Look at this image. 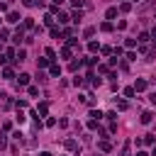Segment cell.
<instances>
[{"instance_id":"cell-1","label":"cell","mask_w":156,"mask_h":156,"mask_svg":"<svg viewBox=\"0 0 156 156\" xmlns=\"http://www.w3.org/2000/svg\"><path fill=\"white\" fill-rule=\"evenodd\" d=\"M81 66H83V58H73V61L68 64V68H71V71H78Z\"/></svg>"},{"instance_id":"cell-2","label":"cell","mask_w":156,"mask_h":156,"mask_svg":"<svg viewBox=\"0 0 156 156\" xmlns=\"http://www.w3.org/2000/svg\"><path fill=\"white\" fill-rule=\"evenodd\" d=\"M132 88H134V90H139V93H142V90H146V81H144V78H139V81H136V83H134Z\"/></svg>"},{"instance_id":"cell-3","label":"cell","mask_w":156,"mask_h":156,"mask_svg":"<svg viewBox=\"0 0 156 156\" xmlns=\"http://www.w3.org/2000/svg\"><path fill=\"white\" fill-rule=\"evenodd\" d=\"M8 22H10V25L20 22V12H8Z\"/></svg>"},{"instance_id":"cell-4","label":"cell","mask_w":156,"mask_h":156,"mask_svg":"<svg viewBox=\"0 0 156 156\" xmlns=\"http://www.w3.org/2000/svg\"><path fill=\"white\" fill-rule=\"evenodd\" d=\"M37 112L42 115V117H46V112H49V105L46 103H39V107H37Z\"/></svg>"},{"instance_id":"cell-5","label":"cell","mask_w":156,"mask_h":156,"mask_svg":"<svg viewBox=\"0 0 156 156\" xmlns=\"http://www.w3.org/2000/svg\"><path fill=\"white\" fill-rule=\"evenodd\" d=\"M151 120H154V115H151V112H142V120H139V122H142V124H149Z\"/></svg>"},{"instance_id":"cell-6","label":"cell","mask_w":156,"mask_h":156,"mask_svg":"<svg viewBox=\"0 0 156 156\" xmlns=\"http://www.w3.org/2000/svg\"><path fill=\"white\" fill-rule=\"evenodd\" d=\"M29 73H20V86H29Z\"/></svg>"},{"instance_id":"cell-7","label":"cell","mask_w":156,"mask_h":156,"mask_svg":"<svg viewBox=\"0 0 156 156\" xmlns=\"http://www.w3.org/2000/svg\"><path fill=\"white\" fill-rule=\"evenodd\" d=\"M22 29H34V20H32V17H25V25H22Z\"/></svg>"},{"instance_id":"cell-8","label":"cell","mask_w":156,"mask_h":156,"mask_svg":"<svg viewBox=\"0 0 156 156\" xmlns=\"http://www.w3.org/2000/svg\"><path fill=\"white\" fill-rule=\"evenodd\" d=\"M49 73H51V76H61V66H58V64H51Z\"/></svg>"},{"instance_id":"cell-9","label":"cell","mask_w":156,"mask_h":156,"mask_svg":"<svg viewBox=\"0 0 156 156\" xmlns=\"http://www.w3.org/2000/svg\"><path fill=\"white\" fill-rule=\"evenodd\" d=\"M3 78H8V81H12V78H15V71H12V68H3Z\"/></svg>"},{"instance_id":"cell-10","label":"cell","mask_w":156,"mask_h":156,"mask_svg":"<svg viewBox=\"0 0 156 156\" xmlns=\"http://www.w3.org/2000/svg\"><path fill=\"white\" fill-rule=\"evenodd\" d=\"M98 146H100V151H110V149H112V144H110L107 139H103V142L98 144Z\"/></svg>"},{"instance_id":"cell-11","label":"cell","mask_w":156,"mask_h":156,"mask_svg":"<svg viewBox=\"0 0 156 156\" xmlns=\"http://www.w3.org/2000/svg\"><path fill=\"white\" fill-rule=\"evenodd\" d=\"M105 17H107V20H115V17H117V8H110V10L105 12Z\"/></svg>"},{"instance_id":"cell-12","label":"cell","mask_w":156,"mask_h":156,"mask_svg":"<svg viewBox=\"0 0 156 156\" xmlns=\"http://www.w3.org/2000/svg\"><path fill=\"white\" fill-rule=\"evenodd\" d=\"M64 146H66L68 151H73V149H76L78 144H76V139H66V144H64Z\"/></svg>"},{"instance_id":"cell-13","label":"cell","mask_w":156,"mask_h":156,"mask_svg":"<svg viewBox=\"0 0 156 156\" xmlns=\"http://www.w3.org/2000/svg\"><path fill=\"white\" fill-rule=\"evenodd\" d=\"M49 64H51L49 58H37V66H39V68H44V66H49Z\"/></svg>"},{"instance_id":"cell-14","label":"cell","mask_w":156,"mask_h":156,"mask_svg":"<svg viewBox=\"0 0 156 156\" xmlns=\"http://www.w3.org/2000/svg\"><path fill=\"white\" fill-rule=\"evenodd\" d=\"M93 34H95V27H86V29H83V37H86V39L93 37Z\"/></svg>"},{"instance_id":"cell-15","label":"cell","mask_w":156,"mask_h":156,"mask_svg":"<svg viewBox=\"0 0 156 156\" xmlns=\"http://www.w3.org/2000/svg\"><path fill=\"white\" fill-rule=\"evenodd\" d=\"M115 105H117V110H120V112H124V110H127V103H124V100H117Z\"/></svg>"},{"instance_id":"cell-16","label":"cell","mask_w":156,"mask_h":156,"mask_svg":"<svg viewBox=\"0 0 156 156\" xmlns=\"http://www.w3.org/2000/svg\"><path fill=\"white\" fill-rule=\"evenodd\" d=\"M88 49L95 54V51H100V44H98V42H90V44H88Z\"/></svg>"},{"instance_id":"cell-17","label":"cell","mask_w":156,"mask_h":156,"mask_svg":"<svg viewBox=\"0 0 156 156\" xmlns=\"http://www.w3.org/2000/svg\"><path fill=\"white\" fill-rule=\"evenodd\" d=\"M46 58H49V61H54V58H56V51H54V49H51V46H49V49H46Z\"/></svg>"},{"instance_id":"cell-18","label":"cell","mask_w":156,"mask_h":156,"mask_svg":"<svg viewBox=\"0 0 156 156\" xmlns=\"http://www.w3.org/2000/svg\"><path fill=\"white\" fill-rule=\"evenodd\" d=\"M100 117H103V112H95V110H90V120H98V122H100Z\"/></svg>"},{"instance_id":"cell-19","label":"cell","mask_w":156,"mask_h":156,"mask_svg":"<svg viewBox=\"0 0 156 156\" xmlns=\"http://www.w3.org/2000/svg\"><path fill=\"white\" fill-rule=\"evenodd\" d=\"M100 29H103V32H112V22H103Z\"/></svg>"},{"instance_id":"cell-20","label":"cell","mask_w":156,"mask_h":156,"mask_svg":"<svg viewBox=\"0 0 156 156\" xmlns=\"http://www.w3.org/2000/svg\"><path fill=\"white\" fill-rule=\"evenodd\" d=\"M61 56H64V58H71V46H64V49H61Z\"/></svg>"},{"instance_id":"cell-21","label":"cell","mask_w":156,"mask_h":156,"mask_svg":"<svg viewBox=\"0 0 156 156\" xmlns=\"http://www.w3.org/2000/svg\"><path fill=\"white\" fill-rule=\"evenodd\" d=\"M44 25H46V27L54 25V17H51V15H44Z\"/></svg>"},{"instance_id":"cell-22","label":"cell","mask_w":156,"mask_h":156,"mask_svg":"<svg viewBox=\"0 0 156 156\" xmlns=\"http://www.w3.org/2000/svg\"><path fill=\"white\" fill-rule=\"evenodd\" d=\"M124 46H127V49H134V46H136V39H127Z\"/></svg>"},{"instance_id":"cell-23","label":"cell","mask_w":156,"mask_h":156,"mask_svg":"<svg viewBox=\"0 0 156 156\" xmlns=\"http://www.w3.org/2000/svg\"><path fill=\"white\" fill-rule=\"evenodd\" d=\"M105 117H107V120H110V122H115V120H117V112H115V110H110V112H107Z\"/></svg>"},{"instance_id":"cell-24","label":"cell","mask_w":156,"mask_h":156,"mask_svg":"<svg viewBox=\"0 0 156 156\" xmlns=\"http://www.w3.org/2000/svg\"><path fill=\"white\" fill-rule=\"evenodd\" d=\"M25 120H27V117H25V115H22V110H20V107H17V122H20V124H22V122H25Z\"/></svg>"},{"instance_id":"cell-25","label":"cell","mask_w":156,"mask_h":156,"mask_svg":"<svg viewBox=\"0 0 156 156\" xmlns=\"http://www.w3.org/2000/svg\"><path fill=\"white\" fill-rule=\"evenodd\" d=\"M29 95L37 98V95H39V88H37V86H29Z\"/></svg>"},{"instance_id":"cell-26","label":"cell","mask_w":156,"mask_h":156,"mask_svg":"<svg viewBox=\"0 0 156 156\" xmlns=\"http://www.w3.org/2000/svg\"><path fill=\"white\" fill-rule=\"evenodd\" d=\"M22 5H25V8H34L37 0H22Z\"/></svg>"},{"instance_id":"cell-27","label":"cell","mask_w":156,"mask_h":156,"mask_svg":"<svg viewBox=\"0 0 156 156\" xmlns=\"http://www.w3.org/2000/svg\"><path fill=\"white\" fill-rule=\"evenodd\" d=\"M71 3H73V5H76V8H78V10H81V8H83V5H86V0H71Z\"/></svg>"},{"instance_id":"cell-28","label":"cell","mask_w":156,"mask_h":156,"mask_svg":"<svg viewBox=\"0 0 156 156\" xmlns=\"http://www.w3.org/2000/svg\"><path fill=\"white\" fill-rule=\"evenodd\" d=\"M83 83H86V81H83L81 76H76V78H73V86H83Z\"/></svg>"},{"instance_id":"cell-29","label":"cell","mask_w":156,"mask_h":156,"mask_svg":"<svg viewBox=\"0 0 156 156\" xmlns=\"http://www.w3.org/2000/svg\"><path fill=\"white\" fill-rule=\"evenodd\" d=\"M120 10H122V12H129V10H132V3H122V8H120Z\"/></svg>"},{"instance_id":"cell-30","label":"cell","mask_w":156,"mask_h":156,"mask_svg":"<svg viewBox=\"0 0 156 156\" xmlns=\"http://www.w3.org/2000/svg\"><path fill=\"white\" fill-rule=\"evenodd\" d=\"M134 93H136L134 88H124V95H127V98H134Z\"/></svg>"},{"instance_id":"cell-31","label":"cell","mask_w":156,"mask_h":156,"mask_svg":"<svg viewBox=\"0 0 156 156\" xmlns=\"http://www.w3.org/2000/svg\"><path fill=\"white\" fill-rule=\"evenodd\" d=\"M5 144H8L5 142V134H0V149H5Z\"/></svg>"},{"instance_id":"cell-32","label":"cell","mask_w":156,"mask_h":156,"mask_svg":"<svg viewBox=\"0 0 156 156\" xmlns=\"http://www.w3.org/2000/svg\"><path fill=\"white\" fill-rule=\"evenodd\" d=\"M149 100H151V105H156V93H151V95H149Z\"/></svg>"},{"instance_id":"cell-33","label":"cell","mask_w":156,"mask_h":156,"mask_svg":"<svg viewBox=\"0 0 156 156\" xmlns=\"http://www.w3.org/2000/svg\"><path fill=\"white\" fill-rule=\"evenodd\" d=\"M136 156H149V154L146 151H136Z\"/></svg>"},{"instance_id":"cell-34","label":"cell","mask_w":156,"mask_h":156,"mask_svg":"<svg viewBox=\"0 0 156 156\" xmlns=\"http://www.w3.org/2000/svg\"><path fill=\"white\" fill-rule=\"evenodd\" d=\"M151 37H154V42H156V27H154V29H151Z\"/></svg>"},{"instance_id":"cell-35","label":"cell","mask_w":156,"mask_h":156,"mask_svg":"<svg viewBox=\"0 0 156 156\" xmlns=\"http://www.w3.org/2000/svg\"><path fill=\"white\" fill-rule=\"evenodd\" d=\"M61 3H64V0H54V5H56V8H58V5H61Z\"/></svg>"},{"instance_id":"cell-36","label":"cell","mask_w":156,"mask_h":156,"mask_svg":"<svg viewBox=\"0 0 156 156\" xmlns=\"http://www.w3.org/2000/svg\"><path fill=\"white\" fill-rule=\"evenodd\" d=\"M39 156H51V154H49V151H42V154H39Z\"/></svg>"},{"instance_id":"cell-37","label":"cell","mask_w":156,"mask_h":156,"mask_svg":"<svg viewBox=\"0 0 156 156\" xmlns=\"http://www.w3.org/2000/svg\"><path fill=\"white\" fill-rule=\"evenodd\" d=\"M0 49H3V42H0Z\"/></svg>"}]
</instances>
